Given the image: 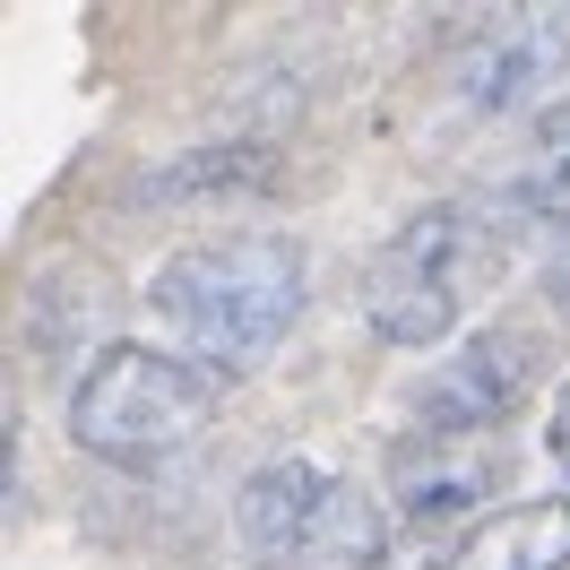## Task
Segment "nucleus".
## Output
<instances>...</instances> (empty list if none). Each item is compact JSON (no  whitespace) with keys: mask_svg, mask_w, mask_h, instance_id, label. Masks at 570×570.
<instances>
[{"mask_svg":"<svg viewBox=\"0 0 570 570\" xmlns=\"http://www.w3.org/2000/svg\"><path fill=\"white\" fill-rule=\"evenodd\" d=\"M312 259L294 234L277 225H225L199 234L156 259L147 303L156 321L174 328V355H190L199 372H259L285 346V328L303 321V294H312Z\"/></svg>","mask_w":570,"mask_h":570,"instance_id":"1","label":"nucleus"},{"mask_svg":"<svg viewBox=\"0 0 570 570\" xmlns=\"http://www.w3.org/2000/svg\"><path fill=\"white\" fill-rule=\"evenodd\" d=\"M216 424V372L174 346L112 337L70 381V441L105 466H165Z\"/></svg>","mask_w":570,"mask_h":570,"instance_id":"2","label":"nucleus"},{"mask_svg":"<svg viewBox=\"0 0 570 570\" xmlns=\"http://www.w3.org/2000/svg\"><path fill=\"white\" fill-rule=\"evenodd\" d=\"M484 259H501V243L484 234L475 208H459V199L415 208L390 243L363 259L355 303H363V321H372V337H390V346H441L459 328Z\"/></svg>","mask_w":570,"mask_h":570,"instance_id":"3","label":"nucleus"},{"mask_svg":"<svg viewBox=\"0 0 570 570\" xmlns=\"http://www.w3.org/2000/svg\"><path fill=\"white\" fill-rule=\"evenodd\" d=\"M234 528L259 562L277 570H372L381 562V519L372 501L312 450L259 459L234 493Z\"/></svg>","mask_w":570,"mask_h":570,"instance_id":"4","label":"nucleus"},{"mask_svg":"<svg viewBox=\"0 0 570 570\" xmlns=\"http://www.w3.org/2000/svg\"><path fill=\"white\" fill-rule=\"evenodd\" d=\"M570 70V9H493L475 36L450 52V96L466 112H519L528 96H544Z\"/></svg>","mask_w":570,"mask_h":570,"instance_id":"5","label":"nucleus"},{"mask_svg":"<svg viewBox=\"0 0 570 570\" xmlns=\"http://www.w3.org/2000/svg\"><path fill=\"white\" fill-rule=\"evenodd\" d=\"M535 337L528 328H475L459 355H441L415 390V432L424 441H484V432L528 397Z\"/></svg>","mask_w":570,"mask_h":570,"instance_id":"6","label":"nucleus"},{"mask_svg":"<svg viewBox=\"0 0 570 570\" xmlns=\"http://www.w3.org/2000/svg\"><path fill=\"white\" fill-rule=\"evenodd\" d=\"M493 475H501V459L484 441H424L415 432L390 466V510L406 528H450V519L493 501Z\"/></svg>","mask_w":570,"mask_h":570,"instance_id":"7","label":"nucleus"},{"mask_svg":"<svg viewBox=\"0 0 570 570\" xmlns=\"http://www.w3.org/2000/svg\"><path fill=\"white\" fill-rule=\"evenodd\" d=\"M493 199H501L510 225H570V96L535 112L528 147L510 156V174H501Z\"/></svg>","mask_w":570,"mask_h":570,"instance_id":"8","label":"nucleus"},{"mask_svg":"<svg viewBox=\"0 0 570 570\" xmlns=\"http://www.w3.org/2000/svg\"><path fill=\"white\" fill-rule=\"evenodd\" d=\"M450 570H570V501H519L459 544Z\"/></svg>","mask_w":570,"mask_h":570,"instance_id":"9","label":"nucleus"},{"mask_svg":"<svg viewBox=\"0 0 570 570\" xmlns=\"http://www.w3.org/2000/svg\"><path fill=\"white\" fill-rule=\"evenodd\" d=\"M544 303L570 321V225H562V243H553V259H544Z\"/></svg>","mask_w":570,"mask_h":570,"instance_id":"10","label":"nucleus"},{"mask_svg":"<svg viewBox=\"0 0 570 570\" xmlns=\"http://www.w3.org/2000/svg\"><path fill=\"white\" fill-rule=\"evenodd\" d=\"M544 441H553V459H562V475H570V381H562V397H553V424H544Z\"/></svg>","mask_w":570,"mask_h":570,"instance_id":"11","label":"nucleus"}]
</instances>
